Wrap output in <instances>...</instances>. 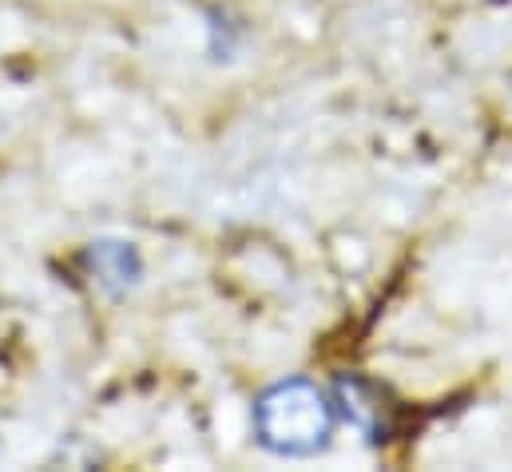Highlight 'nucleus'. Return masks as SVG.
<instances>
[{
  "instance_id": "obj_1",
  "label": "nucleus",
  "mask_w": 512,
  "mask_h": 472,
  "mask_svg": "<svg viewBox=\"0 0 512 472\" xmlns=\"http://www.w3.org/2000/svg\"><path fill=\"white\" fill-rule=\"evenodd\" d=\"M258 425L266 445L282 453H306L330 433V409L318 389H310L306 381H290L278 385L270 397H262Z\"/></svg>"
}]
</instances>
